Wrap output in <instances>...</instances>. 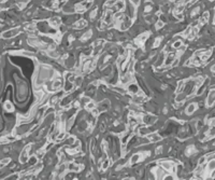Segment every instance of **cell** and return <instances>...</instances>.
I'll return each mask as SVG.
<instances>
[{
  "label": "cell",
  "mask_w": 215,
  "mask_h": 180,
  "mask_svg": "<svg viewBox=\"0 0 215 180\" xmlns=\"http://www.w3.org/2000/svg\"><path fill=\"white\" fill-rule=\"evenodd\" d=\"M10 161H11V160H10L9 157H7V159L1 160V161H0V169L3 168V167H5V166H7V165L10 163Z\"/></svg>",
  "instance_id": "5"
},
{
  "label": "cell",
  "mask_w": 215,
  "mask_h": 180,
  "mask_svg": "<svg viewBox=\"0 0 215 180\" xmlns=\"http://www.w3.org/2000/svg\"><path fill=\"white\" fill-rule=\"evenodd\" d=\"M149 139L151 140V141H157V140L160 139V137H159L158 135H156V134H151L149 136Z\"/></svg>",
  "instance_id": "8"
},
{
  "label": "cell",
  "mask_w": 215,
  "mask_h": 180,
  "mask_svg": "<svg viewBox=\"0 0 215 180\" xmlns=\"http://www.w3.org/2000/svg\"><path fill=\"white\" fill-rule=\"evenodd\" d=\"M60 86H61L60 80H56V81H54V83H53V87H54V89H59Z\"/></svg>",
  "instance_id": "9"
},
{
  "label": "cell",
  "mask_w": 215,
  "mask_h": 180,
  "mask_svg": "<svg viewBox=\"0 0 215 180\" xmlns=\"http://www.w3.org/2000/svg\"><path fill=\"white\" fill-rule=\"evenodd\" d=\"M108 166H109V161H108V160H106V161H104V163H103V165H102V169H106Z\"/></svg>",
  "instance_id": "10"
},
{
  "label": "cell",
  "mask_w": 215,
  "mask_h": 180,
  "mask_svg": "<svg viewBox=\"0 0 215 180\" xmlns=\"http://www.w3.org/2000/svg\"><path fill=\"white\" fill-rule=\"evenodd\" d=\"M29 148H30V147L27 146L23 150V152H22V154H20V163H26V162H27V160H28V152H27V151L29 150Z\"/></svg>",
  "instance_id": "2"
},
{
  "label": "cell",
  "mask_w": 215,
  "mask_h": 180,
  "mask_svg": "<svg viewBox=\"0 0 215 180\" xmlns=\"http://www.w3.org/2000/svg\"><path fill=\"white\" fill-rule=\"evenodd\" d=\"M86 25H87V23H86L85 20H81V21L77 22V24H75L74 27L75 28H83V27H85Z\"/></svg>",
  "instance_id": "6"
},
{
  "label": "cell",
  "mask_w": 215,
  "mask_h": 180,
  "mask_svg": "<svg viewBox=\"0 0 215 180\" xmlns=\"http://www.w3.org/2000/svg\"><path fill=\"white\" fill-rule=\"evenodd\" d=\"M140 157H141V154H139V153H137V154H134V155H132V157H131V160H130V162H131V164H134V163H137L140 160Z\"/></svg>",
  "instance_id": "7"
},
{
  "label": "cell",
  "mask_w": 215,
  "mask_h": 180,
  "mask_svg": "<svg viewBox=\"0 0 215 180\" xmlns=\"http://www.w3.org/2000/svg\"><path fill=\"white\" fill-rule=\"evenodd\" d=\"M18 32H20V28H14V29H10L8 31H5L1 35V37L5 39H11L13 37H15L16 35H18Z\"/></svg>",
  "instance_id": "1"
},
{
  "label": "cell",
  "mask_w": 215,
  "mask_h": 180,
  "mask_svg": "<svg viewBox=\"0 0 215 180\" xmlns=\"http://www.w3.org/2000/svg\"><path fill=\"white\" fill-rule=\"evenodd\" d=\"M161 151H163V147H158V148L156 149V153H157V154H160Z\"/></svg>",
  "instance_id": "11"
},
{
  "label": "cell",
  "mask_w": 215,
  "mask_h": 180,
  "mask_svg": "<svg viewBox=\"0 0 215 180\" xmlns=\"http://www.w3.org/2000/svg\"><path fill=\"white\" fill-rule=\"evenodd\" d=\"M5 109L7 110L8 112H12V111H14V107H13V105H12L10 101H5Z\"/></svg>",
  "instance_id": "3"
},
{
  "label": "cell",
  "mask_w": 215,
  "mask_h": 180,
  "mask_svg": "<svg viewBox=\"0 0 215 180\" xmlns=\"http://www.w3.org/2000/svg\"><path fill=\"white\" fill-rule=\"evenodd\" d=\"M50 22H51V25L57 27V26H59V24H60V18L59 17H53Z\"/></svg>",
  "instance_id": "4"
}]
</instances>
